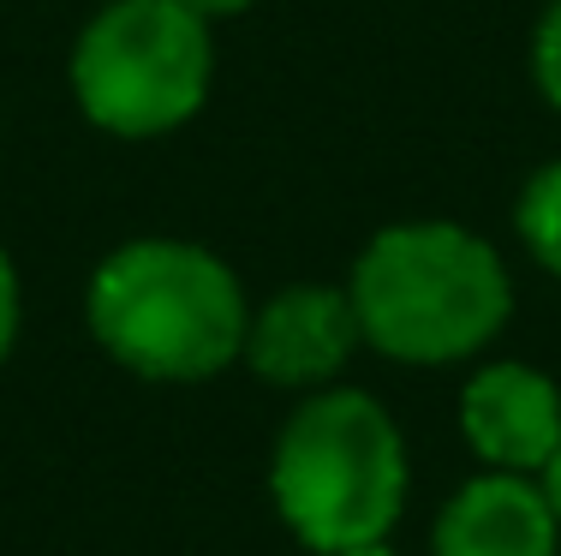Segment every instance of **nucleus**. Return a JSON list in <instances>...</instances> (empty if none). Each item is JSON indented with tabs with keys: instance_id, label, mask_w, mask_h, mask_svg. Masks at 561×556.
Masks as SVG:
<instances>
[{
	"instance_id": "nucleus-2",
	"label": "nucleus",
	"mask_w": 561,
	"mask_h": 556,
	"mask_svg": "<svg viewBox=\"0 0 561 556\" xmlns=\"http://www.w3.org/2000/svg\"><path fill=\"white\" fill-rule=\"evenodd\" d=\"M365 348L400 365H460L514 317V275L460 222H394L365 240L346 275Z\"/></svg>"
},
{
	"instance_id": "nucleus-1",
	"label": "nucleus",
	"mask_w": 561,
	"mask_h": 556,
	"mask_svg": "<svg viewBox=\"0 0 561 556\" xmlns=\"http://www.w3.org/2000/svg\"><path fill=\"white\" fill-rule=\"evenodd\" d=\"M90 336L144 383H209L245 353V282L197 240H126L90 270Z\"/></svg>"
},
{
	"instance_id": "nucleus-7",
	"label": "nucleus",
	"mask_w": 561,
	"mask_h": 556,
	"mask_svg": "<svg viewBox=\"0 0 561 556\" xmlns=\"http://www.w3.org/2000/svg\"><path fill=\"white\" fill-rule=\"evenodd\" d=\"M561 514L538 473L484 467L443 502L431 526V556H556Z\"/></svg>"
},
{
	"instance_id": "nucleus-8",
	"label": "nucleus",
	"mask_w": 561,
	"mask_h": 556,
	"mask_svg": "<svg viewBox=\"0 0 561 556\" xmlns=\"http://www.w3.org/2000/svg\"><path fill=\"white\" fill-rule=\"evenodd\" d=\"M514 234H519V246L531 251V263H538V270H550L556 282H561V162L538 168V174L519 185Z\"/></svg>"
},
{
	"instance_id": "nucleus-13",
	"label": "nucleus",
	"mask_w": 561,
	"mask_h": 556,
	"mask_svg": "<svg viewBox=\"0 0 561 556\" xmlns=\"http://www.w3.org/2000/svg\"><path fill=\"white\" fill-rule=\"evenodd\" d=\"M341 556H400L389 538H377V545H353V551H341Z\"/></svg>"
},
{
	"instance_id": "nucleus-3",
	"label": "nucleus",
	"mask_w": 561,
	"mask_h": 556,
	"mask_svg": "<svg viewBox=\"0 0 561 556\" xmlns=\"http://www.w3.org/2000/svg\"><path fill=\"white\" fill-rule=\"evenodd\" d=\"M407 436L365 389H311L287 413L270 455V497L280 526L317 556L377 545L407 514Z\"/></svg>"
},
{
	"instance_id": "nucleus-10",
	"label": "nucleus",
	"mask_w": 561,
	"mask_h": 556,
	"mask_svg": "<svg viewBox=\"0 0 561 556\" xmlns=\"http://www.w3.org/2000/svg\"><path fill=\"white\" fill-rule=\"evenodd\" d=\"M19 270H12V258H7V246H0V365H7V353H12V341H19Z\"/></svg>"
},
{
	"instance_id": "nucleus-11",
	"label": "nucleus",
	"mask_w": 561,
	"mask_h": 556,
	"mask_svg": "<svg viewBox=\"0 0 561 556\" xmlns=\"http://www.w3.org/2000/svg\"><path fill=\"white\" fill-rule=\"evenodd\" d=\"M185 7H192L197 19H209V24H216V19H239V12H251L257 0H185Z\"/></svg>"
},
{
	"instance_id": "nucleus-12",
	"label": "nucleus",
	"mask_w": 561,
	"mask_h": 556,
	"mask_svg": "<svg viewBox=\"0 0 561 556\" xmlns=\"http://www.w3.org/2000/svg\"><path fill=\"white\" fill-rule=\"evenodd\" d=\"M538 479H543V491H550V502H556V514H561V449H556V455H550V467H543Z\"/></svg>"
},
{
	"instance_id": "nucleus-5",
	"label": "nucleus",
	"mask_w": 561,
	"mask_h": 556,
	"mask_svg": "<svg viewBox=\"0 0 561 556\" xmlns=\"http://www.w3.org/2000/svg\"><path fill=\"white\" fill-rule=\"evenodd\" d=\"M358 348H365V329H358L353 294L329 282H293L251 311L239 360L270 389L311 395V389H329Z\"/></svg>"
},
{
	"instance_id": "nucleus-6",
	"label": "nucleus",
	"mask_w": 561,
	"mask_h": 556,
	"mask_svg": "<svg viewBox=\"0 0 561 556\" xmlns=\"http://www.w3.org/2000/svg\"><path fill=\"white\" fill-rule=\"evenodd\" d=\"M460 436L496 473H543L561 449V389L550 371L496 360L460 389Z\"/></svg>"
},
{
	"instance_id": "nucleus-9",
	"label": "nucleus",
	"mask_w": 561,
	"mask_h": 556,
	"mask_svg": "<svg viewBox=\"0 0 561 556\" xmlns=\"http://www.w3.org/2000/svg\"><path fill=\"white\" fill-rule=\"evenodd\" d=\"M531 78H538V97L561 114V0H550V12L531 31Z\"/></svg>"
},
{
	"instance_id": "nucleus-4",
	"label": "nucleus",
	"mask_w": 561,
	"mask_h": 556,
	"mask_svg": "<svg viewBox=\"0 0 561 556\" xmlns=\"http://www.w3.org/2000/svg\"><path fill=\"white\" fill-rule=\"evenodd\" d=\"M66 78L90 126L114 138H162L209 102L216 36L185 0H108L78 31Z\"/></svg>"
}]
</instances>
